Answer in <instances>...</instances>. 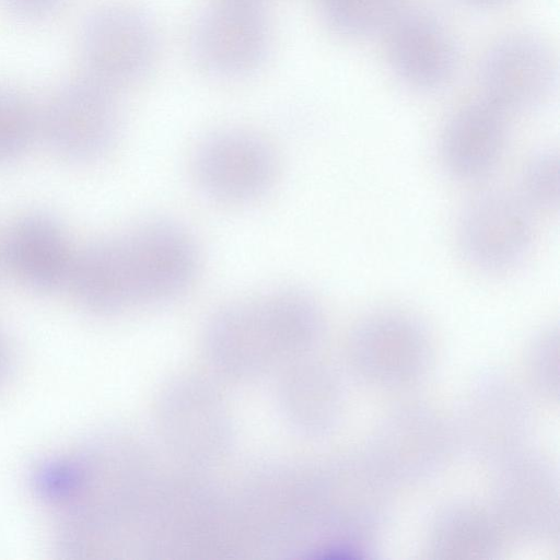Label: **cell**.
Masks as SVG:
<instances>
[{
    "instance_id": "cell-22",
    "label": "cell",
    "mask_w": 560,
    "mask_h": 560,
    "mask_svg": "<svg viewBox=\"0 0 560 560\" xmlns=\"http://www.w3.org/2000/svg\"><path fill=\"white\" fill-rule=\"evenodd\" d=\"M481 1H491V0H481Z\"/></svg>"
},
{
    "instance_id": "cell-12",
    "label": "cell",
    "mask_w": 560,
    "mask_h": 560,
    "mask_svg": "<svg viewBox=\"0 0 560 560\" xmlns=\"http://www.w3.org/2000/svg\"><path fill=\"white\" fill-rule=\"evenodd\" d=\"M389 54L401 77L420 86L443 81L453 61L445 34L432 21L421 16L405 18L393 27Z\"/></svg>"
},
{
    "instance_id": "cell-5",
    "label": "cell",
    "mask_w": 560,
    "mask_h": 560,
    "mask_svg": "<svg viewBox=\"0 0 560 560\" xmlns=\"http://www.w3.org/2000/svg\"><path fill=\"white\" fill-rule=\"evenodd\" d=\"M273 148L245 129H223L198 145L192 171L199 188L224 203H245L262 196L277 173Z\"/></svg>"
},
{
    "instance_id": "cell-9",
    "label": "cell",
    "mask_w": 560,
    "mask_h": 560,
    "mask_svg": "<svg viewBox=\"0 0 560 560\" xmlns=\"http://www.w3.org/2000/svg\"><path fill=\"white\" fill-rule=\"evenodd\" d=\"M4 262L34 290L54 291L69 282L74 255L59 224L46 214H31L11 229L3 243Z\"/></svg>"
},
{
    "instance_id": "cell-4",
    "label": "cell",
    "mask_w": 560,
    "mask_h": 560,
    "mask_svg": "<svg viewBox=\"0 0 560 560\" xmlns=\"http://www.w3.org/2000/svg\"><path fill=\"white\" fill-rule=\"evenodd\" d=\"M269 45V25L257 2L217 1L196 18L190 30V50L199 67L224 79L256 71Z\"/></svg>"
},
{
    "instance_id": "cell-7",
    "label": "cell",
    "mask_w": 560,
    "mask_h": 560,
    "mask_svg": "<svg viewBox=\"0 0 560 560\" xmlns=\"http://www.w3.org/2000/svg\"><path fill=\"white\" fill-rule=\"evenodd\" d=\"M458 237L475 267L490 272L511 269L527 256L534 241L530 208L509 192L480 195L462 214Z\"/></svg>"
},
{
    "instance_id": "cell-19",
    "label": "cell",
    "mask_w": 560,
    "mask_h": 560,
    "mask_svg": "<svg viewBox=\"0 0 560 560\" xmlns=\"http://www.w3.org/2000/svg\"><path fill=\"white\" fill-rule=\"evenodd\" d=\"M14 15L27 20L40 19L57 10L65 0H1Z\"/></svg>"
},
{
    "instance_id": "cell-8",
    "label": "cell",
    "mask_w": 560,
    "mask_h": 560,
    "mask_svg": "<svg viewBox=\"0 0 560 560\" xmlns=\"http://www.w3.org/2000/svg\"><path fill=\"white\" fill-rule=\"evenodd\" d=\"M351 354L361 374L397 385L421 376L429 366L430 343L423 325L401 312H377L351 337Z\"/></svg>"
},
{
    "instance_id": "cell-21",
    "label": "cell",
    "mask_w": 560,
    "mask_h": 560,
    "mask_svg": "<svg viewBox=\"0 0 560 560\" xmlns=\"http://www.w3.org/2000/svg\"><path fill=\"white\" fill-rule=\"evenodd\" d=\"M245 1H250V2H257V3H260L261 0H245Z\"/></svg>"
},
{
    "instance_id": "cell-11",
    "label": "cell",
    "mask_w": 560,
    "mask_h": 560,
    "mask_svg": "<svg viewBox=\"0 0 560 560\" xmlns=\"http://www.w3.org/2000/svg\"><path fill=\"white\" fill-rule=\"evenodd\" d=\"M444 438L439 420L427 411H404L383 427L376 453L394 474L417 476L440 463L445 452Z\"/></svg>"
},
{
    "instance_id": "cell-16",
    "label": "cell",
    "mask_w": 560,
    "mask_h": 560,
    "mask_svg": "<svg viewBox=\"0 0 560 560\" xmlns=\"http://www.w3.org/2000/svg\"><path fill=\"white\" fill-rule=\"evenodd\" d=\"M40 130V115L20 92L0 86V164L19 159Z\"/></svg>"
},
{
    "instance_id": "cell-13",
    "label": "cell",
    "mask_w": 560,
    "mask_h": 560,
    "mask_svg": "<svg viewBox=\"0 0 560 560\" xmlns=\"http://www.w3.org/2000/svg\"><path fill=\"white\" fill-rule=\"evenodd\" d=\"M545 70L540 54L533 47L498 54L487 75V101L503 112L533 106L547 91L549 75Z\"/></svg>"
},
{
    "instance_id": "cell-15",
    "label": "cell",
    "mask_w": 560,
    "mask_h": 560,
    "mask_svg": "<svg viewBox=\"0 0 560 560\" xmlns=\"http://www.w3.org/2000/svg\"><path fill=\"white\" fill-rule=\"evenodd\" d=\"M492 523L472 506L447 510L435 525V546L443 552L488 551L494 542Z\"/></svg>"
},
{
    "instance_id": "cell-20",
    "label": "cell",
    "mask_w": 560,
    "mask_h": 560,
    "mask_svg": "<svg viewBox=\"0 0 560 560\" xmlns=\"http://www.w3.org/2000/svg\"><path fill=\"white\" fill-rule=\"evenodd\" d=\"M4 264L3 243L0 242V269Z\"/></svg>"
},
{
    "instance_id": "cell-17",
    "label": "cell",
    "mask_w": 560,
    "mask_h": 560,
    "mask_svg": "<svg viewBox=\"0 0 560 560\" xmlns=\"http://www.w3.org/2000/svg\"><path fill=\"white\" fill-rule=\"evenodd\" d=\"M523 200L529 208L552 211L559 206V158L552 150L536 153L522 177Z\"/></svg>"
},
{
    "instance_id": "cell-18",
    "label": "cell",
    "mask_w": 560,
    "mask_h": 560,
    "mask_svg": "<svg viewBox=\"0 0 560 560\" xmlns=\"http://www.w3.org/2000/svg\"><path fill=\"white\" fill-rule=\"evenodd\" d=\"M397 0H320L326 20L345 33L369 30L387 18Z\"/></svg>"
},
{
    "instance_id": "cell-10",
    "label": "cell",
    "mask_w": 560,
    "mask_h": 560,
    "mask_svg": "<svg viewBox=\"0 0 560 560\" xmlns=\"http://www.w3.org/2000/svg\"><path fill=\"white\" fill-rule=\"evenodd\" d=\"M505 139L504 112L489 101L470 104L445 129L442 140L445 166L458 178H481L498 164Z\"/></svg>"
},
{
    "instance_id": "cell-2",
    "label": "cell",
    "mask_w": 560,
    "mask_h": 560,
    "mask_svg": "<svg viewBox=\"0 0 560 560\" xmlns=\"http://www.w3.org/2000/svg\"><path fill=\"white\" fill-rule=\"evenodd\" d=\"M323 329L316 302L296 290H283L241 301L211 319L207 338L221 353L269 354L311 347Z\"/></svg>"
},
{
    "instance_id": "cell-1",
    "label": "cell",
    "mask_w": 560,
    "mask_h": 560,
    "mask_svg": "<svg viewBox=\"0 0 560 560\" xmlns=\"http://www.w3.org/2000/svg\"><path fill=\"white\" fill-rule=\"evenodd\" d=\"M104 244L121 308L179 295L199 266L195 240L170 221L139 224Z\"/></svg>"
},
{
    "instance_id": "cell-6",
    "label": "cell",
    "mask_w": 560,
    "mask_h": 560,
    "mask_svg": "<svg viewBox=\"0 0 560 560\" xmlns=\"http://www.w3.org/2000/svg\"><path fill=\"white\" fill-rule=\"evenodd\" d=\"M118 124L113 90L92 78L59 88L40 115V130L52 150L80 162L107 152Z\"/></svg>"
},
{
    "instance_id": "cell-3",
    "label": "cell",
    "mask_w": 560,
    "mask_h": 560,
    "mask_svg": "<svg viewBox=\"0 0 560 560\" xmlns=\"http://www.w3.org/2000/svg\"><path fill=\"white\" fill-rule=\"evenodd\" d=\"M81 51L90 78L114 90L143 80L159 54V33L141 9L115 3L98 8L81 31Z\"/></svg>"
},
{
    "instance_id": "cell-14",
    "label": "cell",
    "mask_w": 560,
    "mask_h": 560,
    "mask_svg": "<svg viewBox=\"0 0 560 560\" xmlns=\"http://www.w3.org/2000/svg\"><path fill=\"white\" fill-rule=\"evenodd\" d=\"M503 480V501L515 525L544 532L552 523V485L545 469L536 463H521Z\"/></svg>"
}]
</instances>
